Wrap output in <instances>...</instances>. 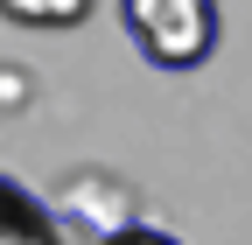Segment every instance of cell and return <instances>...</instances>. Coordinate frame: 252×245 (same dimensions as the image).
<instances>
[{
	"mask_svg": "<svg viewBox=\"0 0 252 245\" xmlns=\"http://www.w3.org/2000/svg\"><path fill=\"white\" fill-rule=\"evenodd\" d=\"M119 21L154 70H203L217 56V0H119Z\"/></svg>",
	"mask_w": 252,
	"mask_h": 245,
	"instance_id": "obj_1",
	"label": "cell"
},
{
	"mask_svg": "<svg viewBox=\"0 0 252 245\" xmlns=\"http://www.w3.org/2000/svg\"><path fill=\"white\" fill-rule=\"evenodd\" d=\"M98 0H0V21L14 28H77Z\"/></svg>",
	"mask_w": 252,
	"mask_h": 245,
	"instance_id": "obj_2",
	"label": "cell"
},
{
	"mask_svg": "<svg viewBox=\"0 0 252 245\" xmlns=\"http://www.w3.org/2000/svg\"><path fill=\"white\" fill-rule=\"evenodd\" d=\"M105 245H175V238H168V231H147V224H119Z\"/></svg>",
	"mask_w": 252,
	"mask_h": 245,
	"instance_id": "obj_3",
	"label": "cell"
}]
</instances>
